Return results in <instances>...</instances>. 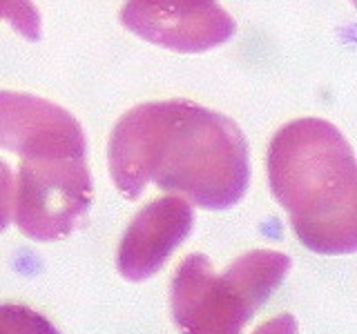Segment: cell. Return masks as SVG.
Segmentation results:
<instances>
[{
    "label": "cell",
    "mask_w": 357,
    "mask_h": 334,
    "mask_svg": "<svg viewBox=\"0 0 357 334\" xmlns=\"http://www.w3.org/2000/svg\"><path fill=\"white\" fill-rule=\"evenodd\" d=\"M109 172L137 200L148 183L204 209H228L250 183V156L232 118L185 98L132 107L112 129Z\"/></svg>",
    "instance_id": "cell-1"
},
{
    "label": "cell",
    "mask_w": 357,
    "mask_h": 334,
    "mask_svg": "<svg viewBox=\"0 0 357 334\" xmlns=\"http://www.w3.org/2000/svg\"><path fill=\"white\" fill-rule=\"evenodd\" d=\"M268 183L293 225L315 254L357 250V165L351 143L328 120L297 118L268 148Z\"/></svg>",
    "instance_id": "cell-2"
},
{
    "label": "cell",
    "mask_w": 357,
    "mask_h": 334,
    "mask_svg": "<svg viewBox=\"0 0 357 334\" xmlns=\"http://www.w3.org/2000/svg\"><path fill=\"white\" fill-rule=\"evenodd\" d=\"M290 256L273 250L241 254L215 272L206 254H190L170 285V310L181 334H243L290 272Z\"/></svg>",
    "instance_id": "cell-3"
},
{
    "label": "cell",
    "mask_w": 357,
    "mask_h": 334,
    "mask_svg": "<svg viewBox=\"0 0 357 334\" xmlns=\"http://www.w3.org/2000/svg\"><path fill=\"white\" fill-rule=\"evenodd\" d=\"M92 196L94 183L85 159H22L14 194V221L31 241H59L78 228L92 205Z\"/></svg>",
    "instance_id": "cell-4"
},
{
    "label": "cell",
    "mask_w": 357,
    "mask_h": 334,
    "mask_svg": "<svg viewBox=\"0 0 357 334\" xmlns=\"http://www.w3.org/2000/svg\"><path fill=\"white\" fill-rule=\"evenodd\" d=\"M121 22L139 38L181 54H204L237 33L217 0H126Z\"/></svg>",
    "instance_id": "cell-5"
},
{
    "label": "cell",
    "mask_w": 357,
    "mask_h": 334,
    "mask_svg": "<svg viewBox=\"0 0 357 334\" xmlns=\"http://www.w3.org/2000/svg\"><path fill=\"white\" fill-rule=\"evenodd\" d=\"M0 148L22 159H87L83 127L70 111L52 100L18 92H0Z\"/></svg>",
    "instance_id": "cell-6"
},
{
    "label": "cell",
    "mask_w": 357,
    "mask_h": 334,
    "mask_svg": "<svg viewBox=\"0 0 357 334\" xmlns=\"http://www.w3.org/2000/svg\"><path fill=\"white\" fill-rule=\"evenodd\" d=\"M192 207L181 196H163L145 205L123 234L116 267L123 278L141 283L154 276L192 230Z\"/></svg>",
    "instance_id": "cell-7"
},
{
    "label": "cell",
    "mask_w": 357,
    "mask_h": 334,
    "mask_svg": "<svg viewBox=\"0 0 357 334\" xmlns=\"http://www.w3.org/2000/svg\"><path fill=\"white\" fill-rule=\"evenodd\" d=\"M0 334H61L36 310L18 303H0Z\"/></svg>",
    "instance_id": "cell-8"
},
{
    "label": "cell",
    "mask_w": 357,
    "mask_h": 334,
    "mask_svg": "<svg viewBox=\"0 0 357 334\" xmlns=\"http://www.w3.org/2000/svg\"><path fill=\"white\" fill-rule=\"evenodd\" d=\"M0 20H7L22 38L40 40V14L31 0H0Z\"/></svg>",
    "instance_id": "cell-9"
},
{
    "label": "cell",
    "mask_w": 357,
    "mask_h": 334,
    "mask_svg": "<svg viewBox=\"0 0 357 334\" xmlns=\"http://www.w3.org/2000/svg\"><path fill=\"white\" fill-rule=\"evenodd\" d=\"M11 196H14V176L11 170L0 161V232H5L11 218Z\"/></svg>",
    "instance_id": "cell-10"
},
{
    "label": "cell",
    "mask_w": 357,
    "mask_h": 334,
    "mask_svg": "<svg viewBox=\"0 0 357 334\" xmlns=\"http://www.w3.org/2000/svg\"><path fill=\"white\" fill-rule=\"evenodd\" d=\"M297 332H299V326L293 315H279L271 321L261 323L252 334H297Z\"/></svg>",
    "instance_id": "cell-11"
}]
</instances>
